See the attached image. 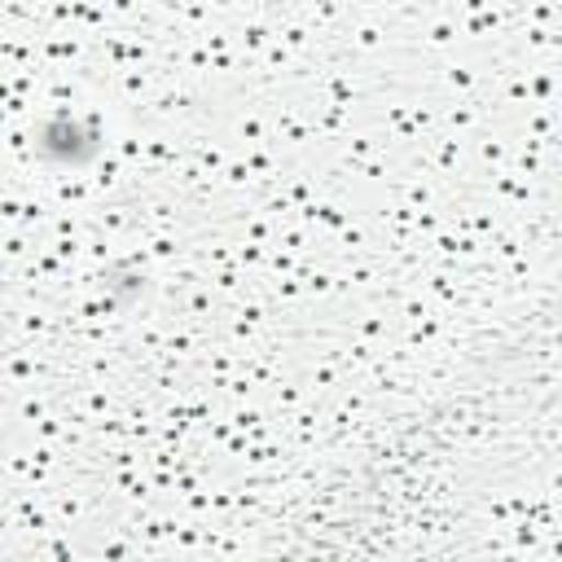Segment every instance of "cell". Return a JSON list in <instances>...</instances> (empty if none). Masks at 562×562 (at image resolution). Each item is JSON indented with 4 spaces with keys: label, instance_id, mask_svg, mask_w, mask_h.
Masks as SVG:
<instances>
[{
    "label": "cell",
    "instance_id": "obj_1",
    "mask_svg": "<svg viewBox=\"0 0 562 562\" xmlns=\"http://www.w3.org/2000/svg\"><path fill=\"white\" fill-rule=\"evenodd\" d=\"M40 154L48 158V162H61V167H83V162H92L97 158V149H101V136L92 132V127H83L79 119H53V123H44L40 127Z\"/></svg>",
    "mask_w": 562,
    "mask_h": 562
}]
</instances>
